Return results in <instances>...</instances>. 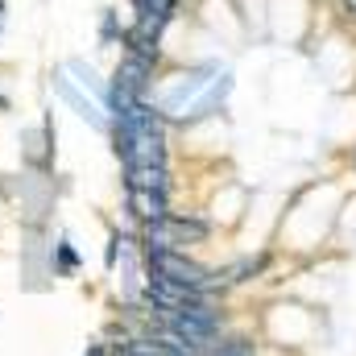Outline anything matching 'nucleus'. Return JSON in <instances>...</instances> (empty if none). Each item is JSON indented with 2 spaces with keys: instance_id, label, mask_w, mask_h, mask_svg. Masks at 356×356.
Returning a JSON list of instances; mask_svg holds the SVG:
<instances>
[{
  "instance_id": "nucleus-1",
  "label": "nucleus",
  "mask_w": 356,
  "mask_h": 356,
  "mask_svg": "<svg viewBox=\"0 0 356 356\" xmlns=\"http://www.w3.org/2000/svg\"><path fill=\"white\" fill-rule=\"evenodd\" d=\"M149 273L170 277V282H178V286H191V290H211V273H207L203 266H195L191 257H182L178 249L149 253Z\"/></svg>"
},
{
  "instance_id": "nucleus-2",
  "label": "nucleus",
  "mask_w": 356,
  "mask_h": 356,
  "mask_svg": "<svg viewBox=\"0 0 356 356\" xmlns=\"http://www.w3.org/2000/svg\"><path fill=\"white\" fill-rule=\"evenodd\" d=\"M149 75H154V58L124 50V58H120V67H116V79H112V88L124 91V95H133V99H145Z\"/></svg>"
},
{
  "instance_id": "nucleus-3",
  "label": "nucleus",
  "mask_w": 356,
  "mask_h": 356,
  "mask_svg": "<svg viewBox=\"0 0 356 356\" xmlns=\"http://www.w3.org/2000/svg\"><path fill=\"white\" fill-rule=\"evenodd\" d=\"M124 191H129V207H133L145 224H158V220L170 216V207H166V191H145V186H124Z\"/></svg>"
},
{
  "instance_id": "nucleus-4",
  "label": "nucleus",
  "mask_w": 356,
  "mask_h": 356,
  "mask_svg": "<svg viewBox=\"0 0 356 356\" xmlns=\"http://www.w3.org/2000/svg\"><path fill=\"white\" fill-rule=\"evenodd\" d=\"M124 186L166 191V186H170V178H166V166H141V170H124Z\"/></svg>"
},
{
  "instance_id": "nucleus-5",
  "label": "nucleus",
  "mask_w": 356,
  "mask_h": 356,
  "mask_svg": "<svg viewBox=\"0 0 356 356\" xmlns=\"http://www.w3.org/2000/svg\"><path fill=\"white\" fill-rule=\"evenodd\" d=\"M178 0H133V8H137V21L141 17H162V13H175Z\"/></svg>"
},
{
  "instance_id": "nucleus-6",
  "label": "nucleus",
  "mask_w": 356,
  "mask_h": 356,
  "mask_svg": "<svg viewBox=\"0 0 356 356\" xmlns=\"http://www.w3.org/2000/svg\"><path fill=\"white\" fill-rule=\"evenodd\" d=\"M207 356H253V344L249 340H228V344H220L216 353H207Z\"/></svg>"
},
{
  "instance_id": "nucleus-7",
  "label": "nucleus",
  "mask_w": 356,
  "mask_h": 356,
  "mask_svg": "<svg viewBox=\"0 0 356 356\" xmlns=\"http://www.w3.org/2000/svg\"><path fill=\"white\" fill-rule=\"evenodd\" d=\"M75 266H79V257L71 253V245H67V241H58V273H71Z\"/></svg>"
},
{
  "instance_id": "nucleus-8",
  "label": "nucleus",
  "mask_w": 356,
  "mask_h": 356,
  "mask_svg": "<svg viewBox=\"0 0 356 356\" xmlns=\"http://www.w3.org/2000/svg\"><path fill=\"white\" fill-rule=\"evenodd\" d=\"M261 269H266V257H257V261H245V266H236V269H232V277H236V282H249V277H253V273H261Z\"/></svg>"
},
{
  "instance_id": "nucleus-9",
  "label": "nucleus",
  "mask_w": 356,
  "mask_h": 356,
  "mask_svg": "<svg viewBox=\"0 0 356 356\" xmlns=\"http://www.w3.org/2000/svg\"><path fill=\"white\" fill-rule=\"evenodd\" d=\"M0 112H8V95L4 91H0Z\"/></svg>"
},
{
  "instance_id": "nucleus-10",
  "label": "nucleus",
  "mask_w": 356,
  "mask_h": 356,
  "mask_svg": "<svg viewBox=\"0 0 356 356\" xmlns=\"http://www.w3.org/2000/svg\"><path fill=\"white\" fill-rule=\"evenodd\" d=\"M91 356H104V348H91Z\"/></svg>"
},
{
  "instance_id": "nucleus-11",
  "label": "nucleus",
  "mask_w": 356,
  "mask_h": 356,
  "mask_svg": "<svg viewBox=\"0 0 356 356\" xmlns=\"http://www.w3.org/2000/svg\"><path fill=\"white\" fill-rule=\"evenodd\" d=\"M344 4H348V8H353V13H356V0H344Z\"/></svg>"
}]
</instances>
